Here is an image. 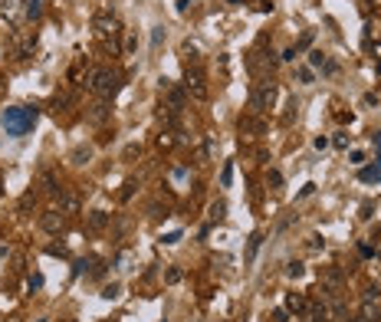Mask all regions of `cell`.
Masks as SVG:
<instances>
[{
  "instance_id": "cell-26",
  "label": "cell",
  "mask_w": 381,
  "mask_h": 322,
  "mask_svg": "<svg viewBox=\"0 0 381 322\" xmlns=\"http://www.w3.org/2000/svg\"><path fill=\"white\" fill-rule=\"evenodd\" d=\"M89 263H92V260H76V267H72V276H82Z\"/></svg>"
},
{
  "instance_id": "cell-27",
  "label": "cell",
  "mask_w": 381,
  "mask_h": 322,
  "mask_svg": "<svg viewBox=\"0 0 381 322\" xmlns=\"http://www.w3.org/2000/svg\"><path fill=\"white\" fill-rule=\"evenodd\" d=\"M132 194H135V181H125V188H122V201H128V197H132Z\"/></svg>"
},
{
  "instance_id": "cell-20",
  "label": "cell",
  "mask_w": 381,
  "mask_h": 322,
  "mask_svg": "<svg viewBox=\"0 0 381 322\" xmlns=\"http://www.w3.org/2000/svg\"><path fill=\"white\" fill-rule=\"evenodd\" d=\"M223 214H227V204H223V201L210 204V217H214V220H223Z\"/></svg>"
},
{
  "instance_id": "cell-28",
  "label": "cell",
  "mask_w": 381,
  "mask_h": 322,
  "mask_svg": "<svg viewBox=\"0 0 381 322\" xmlns=\"http://www.w3.org/2000/svg\"><path fill=\"white\" fill-rule=\"evenodd\" d=\"M266 181H270L273 188H279V184H283V174H279V171H270V174H266Z\"/></svg>"
},
{
  "instance_id": "cell-34",
  "label": "cell",
  "mask_w": 381,
  "mask_h": 322,
  "mask_svg": "<svg viewBox=\"0 0 381 322\" xmlns=\"http://www.w3.org/2000/svg\"><path fill=\"white\" fill-rule=\"evenodd\" d=\"M43 286V276H30V290H40Z\"/></svg>"
},
{
  "instance_id": "cell-9",
  "label": "cell",
  "mask_w": 381,
  "mask_h": 322,
  "mask_svg": "<svg viewBox=\"0 0 381 322\" xmlns=\"http://www.w3.org/2000/svg\"><path fill=\"white\" fill-rule=\"evenodd\" d=\"M109 102H105V99H102V102H99V105H92V109H89V122H95V125H99V122H105V118H109Z\"/></svg>"
},
{
  "instance_id": "cell-33",
  "label": "cell",
  "mask_w": 381,
  "mask_h": 322,
  "mask_svg": "<svg viewBox=\"0 0 381 322\" xmlns=\"http://www.w3.org/2000/svg\"><path fill=\"white\" fill-rule=\"evenodd\" d=\"M161 240H165V244H178V240H181V234H178V230H175V234H168V237H161Z\"/></svg>"
},
{
  "instance_id": "cell-5",
  "label": "cell",
  "mask_w": 381,
  "mask_h": 322,
  "mask_svg": "<svg viewBox=\"0 0 381 322\" xmlns=\"http://www.w3.org/2000/svg\"><path fill=\"white\" fill-rule=\"evenodd\" d=\"M92 30H95V36H99V39H109V36H115V33H119V23H115L109 13H99L92 20Z\"/></svg>"
},
{
  "instance_id": "cell-8",
  "label": "cell",
  "mask_w": 381,
  "mask_h": 322,
  "mask_svg": "<svg viewBox=\"0 0 381 322\" xmlns=\"http://www.w3.org/2000/svg\"><path fill=\"white\" fill-rule=\"evenodd\" d=\"M105 224H109V214H105V211H92V214L86 217V227L92 230V234H99V230H105Z\"/></svg>"
},
{
  "instance_id": "cell-35",
  "label": "cell",
  "mask_w": 381,
  "mask_h": 322,
  "mask_svg": "<svg viewBox=\"0 0 381 322\" xmlns=\"http://www.w3.org/2000/svg\"><path fill=\"white\" fill-rule=\"evenodd\" d=\"M299 82H312V72L309 69H299Z\"/></svg>"
},
{
  "instance_id": "cell-39",
  "label": "cell",
  "mask_w": 381,
  "mask_h": 322,
  "mask_svg": "<svg viewBox=\"0 0 381 322\" xmlns=\"http://www.w3.org/2000/svg\"><path fill=\"white\" fill-rule=\"evenodd\" d=\"M349 322H358V319H349Z\"/></svg>"
},
{
  "instance_id": "cell-31",
  "label": "cell",
  "mask_w": 381,
  "mask_h": 322,
  "mask_svg": "<svg viewBox=\"0 0 381 322\" xmlns=\"http://www.w3.org/2000/svg\"><path fill=\"white\" fill-rule=\"evenodd\" d=\"M49 253H53V257H66V253H69V250H66L63 244H53V247H49Z\"/></svg>"
},
{
  "instance_id": "cell-29",
  "label": "cell",
  "mask_w": 381,
  "mask_h": 322,
  "mask_svg": "<svg viewBox=\"0 0 381 322\" xmlns=\"http://www.w3.org/2000/svg\"><path fill=\"white\" fill-rule=\"evenodd\" d=\"M375 299H381V290H378V286H372V290L365 293V303H375Z\"/></svg>"
},
{
  "instance_id": "cell-30",
  "label": "cell",
  "mask_w": 381,
  "mask_h": 322,
  "mask_svg": "<svg viewBox=\"0 0 381 322\" xmlns=\"http://www.w3.org/2000/svg\"><path fill=\"white\" fill-rule=\"evenodd\" d=\"M309 63L312 66H326V56H322V53H309Z\"/></svg>"
},
{
  "instance_id": "cell-1",
  "label": "cell",
  "mask_w": 381,
  "mask_h": 322,
  "mask_svg": "<svg viewBox=\"0 0 381 322\" xmlns=\"http://www.w3.org/2000/svg\"><path fill=\"white\" fill-rule=\"evenodd\" d=\"M89 89H92L99 99H105V102H112V95L122 89V72L119 69H109V66H92V69L86 72V79H82Z\"/></svg>"
},
{
  "instance_id": "cell-24",
  "label": "cell",
  "mask_w": 381,
  "mask_h": 322,
  "mask_svg": "<svg viewBox=\"0 0 381 322\" xmlns=\"http://www.w3.org/2000/svg\"><path fill=\"white\" fill-rule=\"evenodd\" d=\"M161 39H165V26H155V33H151V46H161Z\"/></svg>"
},
{
  "instance_id": "cell-25",
  "label": "cell",
  "mask_w": 381,
  "mask_h": 322,
  "mask_svg": "<svg viewBox=\"0 0 381 322\" xmlns=\"http://www.w3.org/2000/svg\"><path fill=\"white\" fill-rule=\"evenodd\" d=\"M181 270H178V267H171V270H168V276H165V280H168V283H181Z\"/></svg>"
},
{
  "instance_id": "cell-22",
  "label": "cell",
  "mask_w": 381,
  "mask_h": 322,
  "mask_svg": "<svg viewBox=\"0 0 381 322\" xmlns=\"http://www.w3.org/2000/svg\"><path fill=\"white\" fill-rule=\"evenodd\" d=\"M119 293H122V286L112 283V286H105V290H102V296H105V299H119Z\"/></svg>"
},
{
  "instance_id": "cell-32",
  "label": "cell",
  "mask_w": 381,
  "mask_h": 322,
  "mask_svg": "<svg viewBox=\"0 0 381 322\" xmlns=\"http://www.w3.org/2000/svg\"><path fill=\"white\" fill-rule=\"evenodd\" d=\"M30 204H36V197H33V194H23V201H20V207H23V211H26V207H30Z\"/></svg>"
},
{
  "instance_id": "cell-36",
  "label": "cell",
  "mask_w": 381,
  "mask_h": 322,
  "mask_svg": "<svg viewBox=\"0 0 381 322\" xmlns=\"http://www.w3.org/2000/svg\"><path fill=\"white\" fill-rule=\"evenodd\" d=\"M138 151H142V148H138V145H128V148H125V158H135Z\"/></svg>"
},
{
  "instance_id": "cell-11",
  "label": "cell",
  "mask_w": 381,
  "mask_h": 322,
  "mask_svg": "<svg viewBox=\"0 0 381 322\" xmlns=\"http://www.w3.org/2000/svg\"><path fill=\"white\" fill-rule=\"evenodd\" d=\"M23 16H26V20H40V16H43V0H26V3H23Z\"/></svg>"
},
{
  "instance_id": "cell-21",
  "label": "cell",
  "mask_w": 381,
  "mask_h": 322,
  "mask_svg": "<svg viewBox=\"0 0 381 322\" xmlns=\"http://www.w3.org/2000/svg\"><path fill=\"white\" fill-rule=\"evenodd\" d=\"M230 181H233V165H223V171H220V184H223V188H230Z\"/></svg>"
},
{
  "instance_id": "cell-38",
  "label": "cell",
  "mask_w": 381,
  "mask_h": 322,
  "mask_svg": "<svg viewBox=\"0 0 381 322\" xmlns=\"http://www.w3.org/2000/svg\"><path fill=\"white\" fill-rule=\"evenodd\" d=\"M3 322H23V319H20V316H10V319H3Z\"/></svg>"
},
{
  "instance_id": "cell-17",
  "label": "cell",
  "mask_w": 381,
  "mask_h": 322,
  "mask_svg": "<svg viewBox=\"0 0 381 322\" xmlns=\"http://www.w3.org/2000/svg\"><path fill=\"white\" fill-rule=\"evenodd\" d=\"M89 158H92V148H76L69 155V161H72V165H86Z\"/></svg>"
},
{
  "instance_id": "cell-13",
  "label": "cell",
  "mask_w": 381,
  "mask_h": 322,
  "mask_svg": "<svg viewBox=\"0 0 381 322\" xmlns=\"http://www.w3.org/2000/svg\"><path fill=\"white\" fill-rule=\"evenodd\" d=\"M165 92H168V102H171V112H178L184 105V92H181V89H175V86H168Z\"/></svg>"
},
{
  "instance_id": "cell-7",
  "label": "cell",
  "mask_w": 381,
  "mask_h": 322,
  "mask_svg": "<svg viewBox=\"0 0 381 322\" xmlns=\"http://www.w3.org/2000/svg\"><path fill=\"white\" fill-rule=\"evenodd\" d=\"M263 132H266V122H263V118H256V115H243V118H240V135L256 138V135H263Z\"/></svg>"
},
{
  "instance_id": "cell-2",
  "label": "cell",
  "mask_w": 381,
  "mask_h": 322,
  "mask_svg": "<svg viewBox=\"0 0 381 322\" xmlns=\"http://www.w3.org/2000/svg\"><path fill=\"white\" fill-rule=\"evenodd\" d=\"M36 118H40V109L36 105H10L3 112V132L10 138H23L33 125H36Z\"/></svg>"
},
{
  "instance_id": "cell-12",
  "label": "cell",
  "mask_w": 381,
  "mask_h": 322,
  "mask_svg": "<svg viewBox=\"0 0 381 322\" xmlns=\"http://www.w3.org/2000/svg\"><path fill=\"white\" fill-rule=\"evenodd\" d=\"M59 201H63V214H76V211H79V197L72 194V191H63Z\"/></svg>"
},
{
  "instance_id": "cell-23",
  "label": "cell",
  "mask_w": 381,
  "mask_h": 322,
  "mask_svg": "<svg viewBox=\"0 0 381 322\" xmlns=\"http://www.w3.org/2000/svg\"><path fill=\"white\" fill-rule=\"evenodd\" d=\"M286 273L293 276V280H299V276L306 273V267H302V263H289V270H286Z\"/></svg>"
},
{
  "instance_id": "cell-14",
  "label": "cell",
  "mask_w": 381,
  "mask_h": 322,
  "mask_svg": "<svg viewBox=\"0 0 381 322\" xmlns=\"http://www.w3.org/2000/svg\"><path fill=\"white\" fill-rule=\"evenodd\" d=\"M358 178L365 181V184H372V181H381V165H372V168H362V171H358Z\"/></svg>"
},
{
  "instance_id": "cell-19",
  "label": "cell",
  "mask_w": 381,
  "mask_h": 322,
  "mask_svg": "<svg viewBox=\"0 0 381 322\" xmlns=\"http://www.w3.org/2000/svg\"><path fill=\"white\" fill-rule=\"evenodd\" d=\"M286 306L293 309V313H302V309H306V299L296 296V293H289V296H286Z\"/></svg>"
},
{
  "instance_id": "cell-37",
  "label": "cell",
  "mask_w": 381,
  "mask_h": 322,
  "mask_svg": "<svg viewBox=\"0 0 381 322\" xmlns=\"http://www.w3.org/2000/svg\"><path fill=\"white\" fill-rule=\"evenodd\" d=\"M273 319H276V322H286V313H283V309H276V313H273Z\"/></svg>"
},
{
  "instance_id": "cell-3",
  "label": "cell",
  "mask_w": 381,
  "mask_h": 322,
  "mask_svg": "<svg viewBox=\"0 0 381 322\" xmlns=\"http://www.w3.org/2000/svg\"><path fill=\"white\" fill-rule=\"evenodd\" d=\"M273 99H276V82H273V79H266V82H256L253 92H250V105H253L256 112L273 109Z\"/></svg>"
},
{
  "instance_id": "cell-6",
  "label": "cell",
  "mask_w": 381,
  "mask_h": 322,
  "mask_svg": "<svg viewBox=\"0 0 381 322\" xmlns=\"http://www.w3.org/2000/svg\"><path fill=\"white\" fill-rule=\"evenodd\" d=\"M40 227L46 230V234H63L66 230V217H63V211H46L40 217Z\"/></svg>"
},
{
  "instance_id": "cell-40",
  "label": "cell",
  "mask_w": 381,
  "mask_h": 322,
  "mask_svg": "<svg viewBox=\"0 0 381 322\" xmlns=\"http://www.w3.org/2000/svg\"><path fill=\"white\" fill-rule=\"evenodd\" d=\"M378 72H381V63H378Z\"/></svg>"
},
{
  "instance_id": "cell-4",
  "label": "cell",
  "mask_w": 381,
  "mask_h": 322,
  "mask_svg": "<svg viewBox=\"0 0 381 322\" xmlns=\"http://www.w3.org/2000/svg\"><path fill=\"white\" fill-rule=\"evenodd\" d=\"M184 86H188V92L194 95V99H200V102H204V99H207V82H204V69H200L197 63H194V66H188V69H184Z\"/></svg>"
},
{
  "instance_id": "cell-10",
  "label": "cell",
  "mask_w": 381,
  "mask_h": 322,
  "mask_svg": "<svg viewBox=\"0 0 381 322\" xmlns=\"http://www.w3.org/2000/svg\"><path fill=\"white\" fill-rule=\"evenodd\" d=\"M342 280H345V276H342V270H335V267H326V270H322V283H329L332 290H339Z\"/></svg>"
},
{
  "instance_id": "cell-18",
  "label": "cell",
  "mask_w": 381,
  "mask_h": 322,
  "mask_svg": "<svg viewBox=\"0 0 381 322\" xmlns=\"http://www.w3.org/2000/svg\"><path fill=\"white\" fill-rule=\"evenodd\" d=\"M43 188H46L49 194H63V188H59L56 178H53V171H43Z\"/></svg>"
},
{
  "instance_id": "cell-16",
  "label": "cell",
  "mask_w": 381,
  "mask_h": 322,
  "mask_svg": "<svg viewBox=\"0 0 381 322\" xmlns=\"http://www.w3.org/2000/svg\"><path fill=\"white\" fill-rule=\"evenodd\" d=\"M260 244H263V234H253L250 237V244H246V263L256 257V250H260Z\"/></svg>"
},
{
  "instance_id": "cell-15",
  "label": "cell",
  "mask_w": 381,
  "mask_h": 322,
  "mask_svg": "<svg viewBox=\"0 0 381 322\" xmlns=\"http://www.w3.org/2000/svg\"><path fill=\"white\" fill-rule=\"evenodd\" d=\"M378 319H381L378 306H372V303H365V306H362V322H378Z\"/></svg>"
}]
</instances>
